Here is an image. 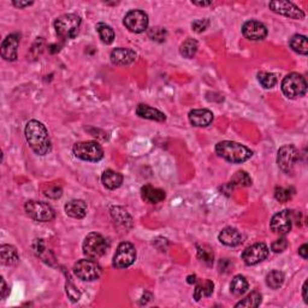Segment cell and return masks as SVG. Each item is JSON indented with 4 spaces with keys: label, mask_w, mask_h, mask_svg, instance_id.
<instances>
[{
    "label": "cell",
    "mask_w": 308,
    "mask_h": 308,
    "mask_svg": "<svg viewBox=\"0 0 308 308\" xmlns=\"http://www.w3.org/2000/svg\"><path fill=\"white\" fill-rule=\"evenodd\" d=\"M33 248H34V252H35L37 256L41 258L45 263L51 264V260H49V254H52V253L49 252V250H47L46 244H45V242H43V240H36L35 242H34Z\"/></svg>",
    "instance_id": "obj_35"
},
{
    "label": "cell",
    "mask_w": 308,
    "mask_h": 308,
    "mask_svg": "<svg viewBox=\"0 0 308 308\" xmlns=\"http://www.w3.org/2000/svg\"><path fill=\"white\" fill-rule=\"evenodd\" d=\"M67 294H68V296L70 297V300L72 301V302H76V301L80 300V296H81L80 291H78L72 284H69V285L67 284Z\"/></svg>",
    "instance_id": "obj_41"
},
{
    "label": "cell",
    "mask_w": 308,
    "mask_h": 308,
    "mask_svg": "<svg viewBox=\"0 0 308 308\" xmlns=\"http://www.w3.org/2000/svg\"><path fill=\"white\" fill-rule=\"evenodd\" d=\"M188 117H189V122L194 127L205 128L209 127L213 122V113L206 109L191 110Z\"/></svg>",
    "instance_id": "obj_18"
},
{
    "label": "cell",
    "mask_w": 308,
    "mask_h": 308,
    "mask_svg": "<svg viewBox=\"0 0 308 308\" xmlns=\"http://www.w3.org/2000/svg\"><path fill=\"white\" fill-rule=\"evenodd\" d=\"M213 288H215V284L212 282L206 279V281H201L196 284L195 291H194V298L195 301H200L202 297H209L213 293Z\"/></svg>",
    "instance_id": "obj_26"
},
{
    "label": "cell",
    "mask_w": 308,
    "mask_h": 308,
    "mask_svg": "<svg viewBox=\"0 0 308 308\" xmlns=\"http://www.w3.org/2000/svg\"><path fill=\"white\" fill-rule=\"evenodd\" d=\"M284 283V273L281 271H271L266 276V284L271 289L281 288Z\"/></svg>",
    "instance_id": "obj_32"
},
{
    "label": "cell",
    "mask_w": 308,
    "mask_h": 308,
    "mask_svg": "<svg viewBox=\"0 0 308 308\" xmlns=\"http://www.w3.org/2000/svg\"><path fill=\"white\" fill-rule=\"evenodd\" d=\"M27 215L36 222H51L55 218V210L42 201H28L24 206Z\"/></svg>",
    "instance_id": "obj_7"
},
{
    "label": "cell",
    "mask_w": 308,
    "mask_h": 308,
    "mask_svg": "<svg viewBox=\"0 0 308 308\" xmlns=\"http://www.w3.org/2000/svg\"><path fill=\"white\" fill-rule=\"evenodd\" d=\"M269 8L275 12V14L285 16V17L293 18V20H303L304 12L301 10L290 2H284V0H276L269 4Z\"/></svg>",
    "instance_id": "obj_13"
},
{
    "label": "cell",
    "mask_w": 308,
    "mask_h": 308,
    "mask_svg": "<svg viewBox=\"0 0 308 308\" xmlns=\"http://www.w3.org/2000/svg\"><path fill=\"white\" fill-rule=\"evenodd\" d=\"M45 195L51 197V199H58L62 196V189L59 187H51L45 190Z\"/></svg>",
    "instance_id": "obj_42"
},
{
    "label": "cell",
    "mask_w": 308,
    "mask_h": 308,
    "mask_svg": "<svg viewBox=\"0 0 308 308\" xmlns=\"http://www.w3.org/2000/svg\"><path fill=\"white\" fill-rule=\"evenodd\" d=\"M109 249V243L102 235L90 232L83 242V253L90 259H98L105 255Z\"/></svg>",
    "instance_id": "obj_5"
},
{
    "label": "cell",
    "mask_w": 308,
    "mask_h": 308,
    "mask_svg": "<svg viewBox=\"0 0 308 308\" xmlns=\"http://www.w3.org/2000/svg\"><path fill=\"white\" fill-rule=\"evenodd\" d=\"M197 256H199V259L201 262H203L206 264V265H212L213 264V252L211 248H209L207 246H197Z\"/></svg>",
    "instance_id": "obj_37"
},
{
    "label": "cell",
    "mask_w": 308,
    "mask_h": 308,
    "mask_svg": "<svg viewBox=\"0 0 308 308\" xmlns=\"http://www.w3.org/2000/svg\"><path fill=\"white\" fill-rule=\"evenodd\" d=\"M68 216L76 219H82L87 215V205L83 200H71L65 205Z\"/></svg>",
    "instance_id": "obj_22"
},
{
    "label": "cell",
    "mask_w": 308,
    "mask_h": 308,
    "mask_svg": "<svg viewBox=\"0 0 308 308\" xmlns=\"http://www.w3.org/2000/svg\"><path fill=\"white\" fill-rule=\"evenodd\" d=\"M219 241L228 247H236L242 242V234L235 228H225L219 234Z\"/></svg>",
    "instance_id": "obj_19"
},
{
    "label": "cell",
    "mask_w": 308,
    "mask_h": 308,
    "mask_svg": "<svg viewBox=\"0 0 308 308\" xmlns=\"http://www.w3.org/2000/svg\"><path fill=\"white\" fill-rule=\"evenodd\" d=\"M210 26V21L207 20V18H203V20H196L193 22V24H191V28H193L194 31H196V33H202V31H205L207 28Z\"/></svg>",
    "instance_id": "obj_40"
},
{
    "label": "cell",
    "mask_w": 308,
    "mask_h": 308,
    "mask_svg": "<svg viewBox=\"0 0 308 308\" xmlns=\"http://www.w3.org/2000/svg\"><path fill=\"white\" fill-rule=\"evenodd\" d=\"M262 294L258 293V291H252L246 298L236 303L235 307H247V308H253V307H259L262 303Z\"/></svg>",
    "instance_id": "obj_31"
},
{
    "label": "cell",
    "mask_w": 308,
    "mask_h": 308,
    "mask_svg": "<svg viewBox=\"0 0 308 308\" xmlns=\"http://www.w3.org/2000/svg\"><path fill=\"white\" fill-rule=\"evenodd\" d=\"M14 5L16 8H27V6L33 5V2H14Z\"/></svg>",
    "instance_id": "obj_45"
},
{
    "label": "cell",
    "mask_w": 308,
    "mask_h": 308,
    "mask_svg": "<svg viewBox=\"0 0 308 308\" xmlns=\"http://www.w3.org/2000/svg\"><path fill=\"white\" fill-rule=\"evenodd\" d=\"M188 283H196V276H189L188 277Z\"/></svg>",
    "instance_id": "obj_48"
},
{
    "label": "cell",
    "mask_w": 308,
    "mask_h": 308,
    "mask_svg": "<svg viewBox=\"0 0 308 308\" xmlns=\"http://www.w3.org/2000/svg\"><path fill=\"white\" fill-rule=\"evenodd\" d=\"M26 139L31 149L39 156L51 152V141L45 125L39 121H29L26 125Z\"/></svg>",
    "instance_id": "obj_1"
},
{
    "label": "cell",
    "mask_w": 308,
    "mask_h": 308,
    "mask_svg": "<svg viewBox=\"0 0 308 308\" xmlns=\"http://www.w3.org/2000/svg\"><path fill=\"white\" fill-rule=\"evenodd\" d=\"M18 46H20V36L17 34H10L9 36H6V39L2 43V47H0L3 58L9 62L16 61Z\"/></svg>",
    "instance_id": "obj_16"
},
{
    "label": "cell",
    "mask_w": 308,
    "mask_h": 308,
    "mask_svg": "<svg viewBox=\"0 0 308 308\" xmlns=\"http://www.w3.org/2000/svg\"><path fill=\"white\" fill-rule=\"evenodd\" d=\"M258 80H259L260 84L266 89H270V88H273L277 83V76L272 72H265L262 71L258 74Z\"/></svg>",
    "instance_id": "obj_34"
},
{
    "label": "cell",
    "mask_w": 308,
    "mask_h": 308,
    "mask_svg": "<svg viewBox=\"0 0 308 308\" xmlns=\"http://www.w3.org/2000/svg\"><path fill=\"white\" fill-rule=\"evenodd\" d=\"M141 196L148 203H158L165 199V191L154 188L152 185H144L141 188Z\"/></svg>",
    "instance_id": "obj_21"
},
{
    "label": "cell",
    "mask_w": 308,
    "mask_h": 308,
    "mask_svg": "<svg viewBox=\"0 0 308 308\" xmlns=\"http://www.w3.org/2000/svg\"><path fill=\"white\" fill-rule=\"evenodd\" d=\"M111 216L118 224L129 226V228L133 225V219H131L130 215L122 207H111Z\"/></svg>",
    "instance_id": "obj_27"
},
{
    "label": "cell",
    "mask_w": 308,
    "mask_h": 308,
    "mask_svg": "<svg viewBox=\"0 0 308 308\" xmlns=\"http://www.w3.org/2000/svg\"><path fill=\"white\" fill-rule=\"evenodd\" d=\"M96 31H98L101 41L106 43V45H110V43H112L113 40H115V31H113L112 28L108 26V24L99 23L98 26H96Z\"/></svg>",
    "instance_id": "obj_29"
},
{
    "label": "cell",
    "mask_w": 308,
    "mask_h": 308,
    "mask_svg": "<svg viewBox=\"0 0 308 308\" xmlns=\"http://www.w3.org/2000/svg\"><path fill=\"white\" fill-rule=\"evenodd\" d=\"M101 267L96 262L89 259L78 260L74 266V273L82 281L92 282L98 279L101 276Z\"/></svg>",
    "instance_id": "obj_8"
},
{
    "label": "cell",
    "mask_w": 308,
    "mask_h": 308,
    "mask_svg": "<svg viewBox=\"0 0 308 308\" xmlns=\"http://www.w3.org/2000/svg\"><path fill=\"white\" fill-rule=\"evenodd\" d=\"M123 23L131 33H143L148 27V16L141 10H131L125 15Z\"/></svg>",
    "instance_id": "obj_11"
},
{
    "label": "cell",
    "mask_w": 308,
    "mask_h": 308,
    "mask_svg": "<svg viewBox=\"0 0 308 308\" xmlns=\"http://www.w3.org/2000/svg\"><path fill=\"white\" fill-rule=\"evenodd\" d=\"M293 195H294L293 188L278 187V188H276V190H275L276 200L279 201V202H283V203L288 202V201L293 197Z\"/></svg>",
    "instance_id": "obj_36"
},
{
    "label": "cell",
    "mask_w": 308,
    "mask_h": 308,
    "mask_svg": "<svg viewBox=\"0 0 308 308\" xmlns=\"http://www.w3.org/2000/svg\"><path fill=\"white\" fill-rule=\"evenodd\" d=\"M0 258H2V263L6 266H15L20 262L17 249L10 244H3L0 247Z\"/></svg>",
    "instance_id": "obj_23"
},
{
    "label": "cell",
    "mask_w": 308,
    "mask_h": 308,
    "mask_svg": "<svg viewBox=\"0 0 308 308\" xmlns=\"http://www.w3.org/2000/svg\"><path fill=\"white\" fill-rule=\"evenodd\" d=\"M307 281L303 283V287H302V296H303V300L304 302L308 303V296H307Z\"/></svg>",
    "instance_id": "obj_46"
},
{
    "label": "cell",
    "mask_w": 308,
    "mask_h": 308,
    "mask_svg": "<svg viewBox=\"0 0 308 308\" xmlns=\"http://www.w3.org/2000/svg\"><path fill=\"white\" fill-rule=\"evenodd\" d=\"M216 153L226 162L241 164L252 158L253 152L243 144L235 141H222L216 144Z\"/></svg>",
    "instance_id": "obj_2"
},
{
    "label": "cell",
    "mask_w": 308,
    "mask_h": 308,
    "mask_svg": "<svg viewBox=\"0 0 308 308\" xmlns=\"http://www.w3.org/2000/svg\"><path fill=\"white\" fill-rule=\"evenodd\" d=\"M269 255V248L265 243H255L253 246L246 248L242 253V260L248 266L256 265L262 263Z\"/></svg>",
    "instance_id": "obj_14"
},
{
    "label": "cell",
    "mask_w": 308,
    "mask_h": 308,
    "mask_svg": "<svg viewBox=\"0 0 308 308\" xmlns=\"http://www.w3.org/2000/svg\"><path fill=\"white\" fill-rule=\"evenodd\" d=\"M81 26V18L75 14H67L58 17L55 22L56 33L62 39H74Z\"/></svg>",
    "instance_id": "obj_3"
},
{
    "label": "cell",
    "mask_w": 308,
    "mask_h": 308,
    "mask_svg": "<svg viewBox=\"0 0 308 308\" xmlns=\"http://www.w3.org/2000/svg\"><path fill=\"white\" fill-rule=\"evenodd\" d=\"M248 287H249V284H248L246 277H244V276L237 275L235 276L234 279L231 281L230 291L235 295V296H241V295H243L248 290Z\"/></svg>",
    "instance_id": "obj_25"
},
{
    "label": "cell",
    "mask_w": 308,
    "mask_h": 308,
    "mask_svg": "<svg viewBox=\"0 0 308 308\" xmlns=\"http://www.w3.org/2000/svg\"><path fill=\"white\" fill-rule=\"evenodd\" d=\"M242 34L248 40L260 41V40H264L267 36V28L262 22L250 20L243 24Z\"/></svg>",
    "instance_id": "obj_15"
},
{
    "label": "cell",
    "mask_w": 308,
    "mask_h": 308,
    "mask_svg": "<svg viewBox=\"0 0 308 308\" xmlns=\"http://www.w3.org/2000/svg\"><path fill=\"white\" fill-rule=\"evenodd\" d=\"M287 248H288V241H287V238H284V237L276 240L275 242H273L272 246H271V249L275 253L284 252V250L287 249Z\"/></svg>",
    "instance_id": "obj_39"
},
{
    "label": "cell",
    "mask_w": 308,
    "mask_h": 308,
    "mask_svg": "<svg viewBox=\"0 0 308 308\" xmlns=\"http://www.w3.org/2000/svg\"><path fill=\"white\" fill-rule=\"evenodd\" d=\"M197 47H199V45H197V41H196V40H194V39H187V40H185V41L181 45L180 52H181V55L184 57V58L190 59V58H193V57L196 55Z\"/></svg>",
    "instance_id": "obj_30"
},
{
    "label": "cell",
    "mask_w": 308,
    "mask_h": 308,
    "mask_svg": "<svg viewBox=\"0 0 308 308\" xmlns=\"http://www.w3.org/2000/svg\"><path fill=\"white\" fill-rule=\"evenodd\" d=\"M75 157L84 162L96 163L104 158V149L95 141H84L74 146Z\"/></svg>",
    "instance_id": "obj_6"
},
{
    "label": "cell",
    "mask_w": 308,
    "mask_h": 308,
    "mask_svg": "<svg viewBox=\"0 0 308 308\" xmlns=\"http://www.w3.org/2000/svg\"><path fill=\"white\" fill-rule=\"evenodd\" d=\"M294 222V213L289 210H283L278 212L277 215L272 217L271 223V230L275 234L278 235H287L291 230V225Z\"/></svg>",
    "instance_id": "obj_12"
},
{
    "label": "cell",
    "mask_w": 308,
    "mask_h": 308,
    "mask_svg": "<svg viewBox=\"0 0 308 308\" xmlns=\"http://www.w3.org/2000/svg\"><path fill=\"white\" fill-rule=\"evenodd\" d=\"M101 182L108 189H117L123 183V176L113 170H106L101 176Z\"/></svg>",
    "instance_id": "obj_24"
},
{
    "label": "cell",
    "mask_w": 308,
    "mask_h": 308,
    "mask_svg": "<svg viewBox=\"0 0 308 308\" xmlns=\"http://www.w3.org/2000/svg\"><path fill=\"white\" fill-rule=\"evenodd\" d=\"M136 260V249L130 242H122L113 256V266L117 269H127Z\"/></svg>",
    "instance_id": "obj_9"
},
{
    "label": "cell",
    "mask_w": 308,
    "mask_h": 308,
    "mask_svg": "<svg viewBox=\"0 0 308 308\" xmlns=\"http://www.w3.org/2000/svg\"><path fill=\"white\" fill-rule=\"evenodd\" d=\"M282 92L289 99H297L307 92V82L302 75L293 72L284 77L282 82Z\"/></svg>",
    "instance_id": "obj_4"
},
{
    "label": "cell",
    "mask_w": 308,
    "mask_h": 308,
    "mask_svg": "<svg viewBox=\"0 0 308 308\" xmlns=\"http://www.w3.org/2000/svg\"><path fill=\"white\" fill-rule=\"evenodd\" d=\"M9 294V289H8V285H6V283L4 281V278L2 277V297L5 298L6 296H8Z\"/></svg>",
    "instance_id": "obj_44"
},
{
    "label": "cell",
    "mask_w": 308,
    "mask_h": 308,
    "mask_svg": "<svg viewBox=\"0 0 308 308\" xmlns=\"http://www.w3.org/2000/svg\"><path fill=\"white\" fill-rule=\"evenodd\" d=\"M230 184L232 187H249L252 184V178L246 171H237L232 176Z\"/></svg>",
    "instance_id": "obj_33"
},
{
    "label": "cell",
    "mask_w": 308,
    "mask_h": 308,
    "mask_svg": "<svg viewBox=\"0 0 308 308\" xmlns=\"http://www.w3.org/2000/svg\"><path fill=\"white\" fill-rule=\"evenodd\" d=\"M136 61V53L130 48H119L113 49L111 52V62L115 65H119V67H127V65L133 64Z\"/></svg>",
    "instance_id": "obj_17"
},
{
    "label": "cell",
    "mask_w": 308,
    "mask_h": 308,
    "mask_svg": "<svg viewBox=\"0 0 308 308\" xmlns=\"http://www.w3.org/2000/svg\"><path fill=\"white\" fill-rule=\"evenodd\" d=\"M298 254H300V255L302 256L303 259H307V258H308V246H307V244H302V246L300 247V249H298Z\"/></svg>",
    "instance_id": "obj_43"
},
{
    "label": "cell",
    "mask_w": 308,
    "mask_h": 308,
    "mask_svg": "<svg viewBox=\"0 0 308 308\" xmlns=\"http://www.w3.org/2000/svg\"><path fill=\"white\" fill-rule=\"evenodd\" d=\"M148 35L150 39L153 40V41L163 42V41H165V39H166V30L164 29V28L153 27L152 29H149Z\"/></svg>",
    "instance_id": "obj_38"
},
{
    "label": "cell",
    "mask_w": 308,
    "mask_h": 308,
    "mask_svg": "<svg viewBox=\"0 0 308 308\" xmlns=\"http://www.w3.org/2000/svg\"><path fill=\"white\" fill-rule=\"evenodd\" d=\"M193 4L197 5V6H209V5H212V2H194Z\"/></svg>",
    "instance_id": "obj_47"
},
{
    "label": "cell",
    "mask_w": 308,
    "mask_h": 308,
    "mask_svg": "<svg viewBox=\"0 0 308 308\" xmlns=\"http://www.w3.org/2000/svg\"><path fill=\"white\" fill-rule=\"evenodd\" d=\"M290 47L293 48V51H295L298 55L306 56L308 53V42H307V37L304 35H294L290 39Z\"/></svg>",
    "instance_id": "obj_28"
},
{
    "label": "cell",
    "mask_w": 308,
    "mask_h": 308,
    "mask_svg": "<svg viewBox=\"0 0 308 308\" xmlns=\"http://www.w3.org/2000/svg\"><path fill=\"white\" fill-rule=\"evenodd\" d=\"M136 115L141 118L144 119H150V121H157V122H164L166 119V116L159 110L150 108L148 105H144V104H140L136 108Z\"/></svg>",
    "instance_id": "obj_20"
},
{
    "label": "cell",
    "mask_w": 308,
    "mask_h": 308,
    "mask_svg": "<svg viewBox=\"0 0 308 308\" xmlns=\"http://www.w3.org/2000/svg\"><path fill=\"white\" fill-rule=\"evenodd\" d=\"M298 160V150L293 144H285L277 153V164L283 172L291 174Z\"/></svg>",
    "instance_id": "obj_10"
}]
</instances>
